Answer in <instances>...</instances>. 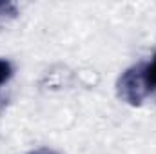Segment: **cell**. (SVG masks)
I'll list each match as a JSON object with an SVG mask.
<instances>
[{"label":"cell","instance_id":"cell-1","mask_svg":"<svg viewBox=\"0 0 156 154\" xmlns=\"http://www.w3.org/2000/svg\"><path fill=\"white\" fill-rule=\"evenodd\" d=\"M118 96L129 105H140L156 93V54L138 65L129 67L118 78Z\"/></svg>","mask_w":156,"mask_h":154},{"label":"cell","instance_id":"cell-3","mask_svg":"<svg viewBox=\"0 0 156 154\" xmlns=\"http://www.w3.org/2000/svg\"><path fill=\"white\" fill-rule=\"evenodd\" d=\"M11 76H13V65H11V62L0 58V87H2Z\"/></svg>","mask_w":156,"mask_h":154},{"label":"cell","instance_id":"cell-2","mask_svg":"<svg viewBox=\"0 0 156 154\" xmlns=\"http://www.w3.org/2000/svg\"><path fill=\"white\" fill-rule=\"evenodd\" d=\"M16 11H18L16 4H13V2H0V22L16 16Z\"/></svg>","mask_w":156,"mask_h":154},{"label":"cell","instance_id":"cell-4","mask_svg":"<svg viewBox=\"0 0 156 154\" xmlns=\"http://www.w3.org/2000/svg\"><path fill=\"white\" fill-rule=\"evenodd\" d=\"M31 154H58V152H55L51 149H38V151H33Z\"/></svg>","mask_w":156,"mask_h":154}]
</instances>
